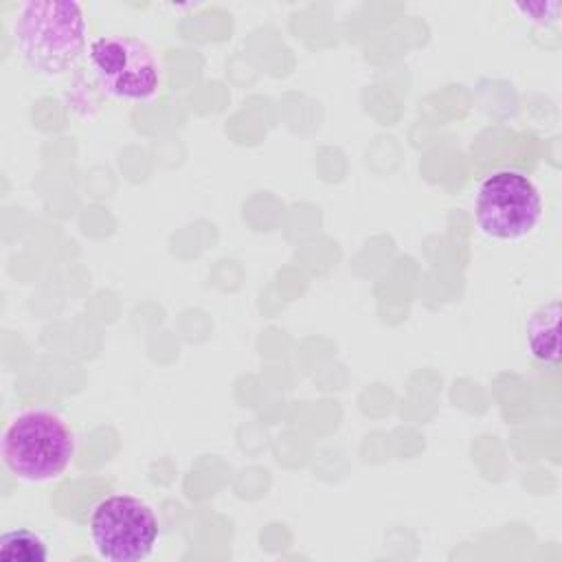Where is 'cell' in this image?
I'll return each mask as SVG.
<instances>
[{
  "label": "cell",
  "instance_id": "obj_1",
  "mask_svg": "<svg viewBox=\"0 0 562 562\" xmlns=\"http://www.w3.org/2000/svg\"><path fill=\"white\" fill-rule=\"evenodd\" d=\"M86 15L75 0H31L13 18V42L24 66L46 79L70 72L86 53Z\"/></svg>",
  "mask_w": 562,
  "mask_h": 562
},
{
  "label": "cell",
  "instance_id": "obj_2",
  "mask_svg": "<svg viewBox=\"0 0 562 562\" xmlns=\"http://www.w3.org/2000/svg\"><path fill=\"white\" fill-rule=\"evenodd\" d=\"M72 454L75 435L50 411H24L2 432V463L26 483H48L61 476Z\"/></svg>",
  "mask_w": 562,
  "mask_h": 562
},
{
  "label": "cell",
  "instance_id": "obj_3",
  "mask_svg": "<svg viewBox=\"0 0 562 562\" xmlns=\"http://www.w3.org/2000/svg\"><path fill=\"white\" fill-rule=\"evenodd\" d=\"M542 217V198L536 182L516 169L485 176L474 195V220L483 235L516 241L533 233Z\"/></svg>",
  "mask_w": 562,
  "mask_h": 562
},
{
  "label": "cell",
  "instance_id": "obj_4",
  "mask_svg": "<svg viewBox=\"0 0 562 562\" xmlns=\"http://www.w3.org/2000/svg\"><path fill=\"white\" fill-rule=\"evenodd\" d=\"M88 531L99 558L140 562L158 542V518L145 501L132 494H112L92 507Z\"/></svg>",
  "mask_w": 562,
  "mask_h": 562
},
{
  "label": "cell",
  "instance_id": "obj_5",
  "mask_svg": "<svg viewBox=\"0 0 562 562\" xmlns=\"http://www.w3.org/2000/svg\"><path fill=\"white\" fill-rule=\"evenodd\" d=\"M99 86L116 99L147 101L158 92L160 68L154 50L134 35H101L88 46Z\"/></svg>",
  "mask_w": 562,
  "mask_h": 562
},
{
  "label": "cell",
  "instance_id": "obj_6",
  "mask_svg": "<svg viewBox=\"0 0 562 562\" xmlns=\"http://www.w3.org/2000/svg\"><path fill=\"white\" fill-rule=\"evenodd\" d=\"M558 316L560 305L551 301L542 305L527 325V347L529 353L540 362L558 364Z\"/></svg>",
  "mask_w": 562,
  "mask_h": 562
},
{
  "label": "cell",
  "instance_id": "obj_7",
  "mask_svg": "<svg viewBox=\"0 0 562 562\" xmlns=\"http://www.w3.org/2000/svg\"><path fill=\"white\" fill-rule=\"evenodd\" d=\"M0 558L7 562H44L48 551L37 533L29 529H11L0 538Z\"/></svg>",
  "mask_w": 562,
  "mask_h": 562
}]
</instances>
